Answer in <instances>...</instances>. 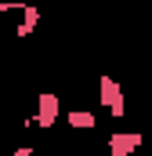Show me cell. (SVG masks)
<instances>
[{"mask_svg": "<svg viewBox=\"0 0 152 156\" xmlns=\"http://www.w3.org/2000/svg\"><path fill=\"white\" fill-rule=\"evenodd\" d=\"M58 120H62V98H58L54 91H40V94H36V113H33V123L43 127V131H51Z\"/></svg>", "mask_w": 152, "mask_h": 156, "instance_id": "cell-2", "label": "cell"}, {"mask_svg": "<svg viewBox=\"0 0 152 156\" xmlns=\"http://www.w3.org/2000/svg\"><path fill=\"white\" fill-rule=\"evenodd\" d=\"M102 156H105V153H102Z\"/></svg>", "mask_w": 152, "mask_h": 156, "instance_id": "cell-7", "label": "cell"}, {"mask_svg": "<svg viewBox=\"0 0 152 156\" xmlns=\"http://www.w3.org/2000/svg\"><path fill=\"white\" fill-rule=\"evenodd\" d=\"M65 123H69L73 131H94V127H98V116H94L91 109H69V113H65Z\"/></svg>", "mask_w": 152, "mask_h": 156, "instance_id": "cell-5", "label": "cell"}, {"mask_svg": "<svg viewBox=\"0 0 152 156\" xmlns=\"http://www.w3.org/2000/svg\"><path fill=\"white\" fill-rule=\"evenodd\" d=\"M98 102H102V109H109L112 120L127 116V94H123V87H119L112 76H102V80H98Z\"/></svg>", "mask_w": 152, "mask_h": 156, "instance_id": "cell-1", "label": "cell"}, {"mask_svg": "<svg viewBox=\"0 0 152 156\" xmlns=\"http://www.w3.org/2000/svg\"><path fill=\"white\" fill-rule=\"evenodd\" d=\"M18 15H22V22L15 26V37H18V40L33 37V33H36V26H40V18H43V11L33 7V4H22V7H18Z\"/></svg>", "mask_w": 152, "mask_h": 156, "instance_id": "cell-4", "label": "cell"}, {"mask_svg": "<svg viewBox=\"0 0 152 156\" xmlns=\"http://www.w3.org/2000/svg\"><path fill=\"white\" fill-rule=\"evenodd\" d=\"M141 142H145L141 131H112L105 138V156H134L141 149Z\"/></svg>", "mask_w": 152, "mask_h": 156, "instance_id": "cell-3", "label": "cell"}, {"mask_svg": "<svg viewBox=\"0 0 152 156\" xmlns=\"http://www.w3.org/2000/svg\"><path fill=\"white\" fill-rule=\"evenodd\" d=\"M11 156H36V145H15Z\"/></svg>", "mask_w": 152, "mask_h": 156, "instance_id": "cell-6", "label": "cell"}]
</instances>
